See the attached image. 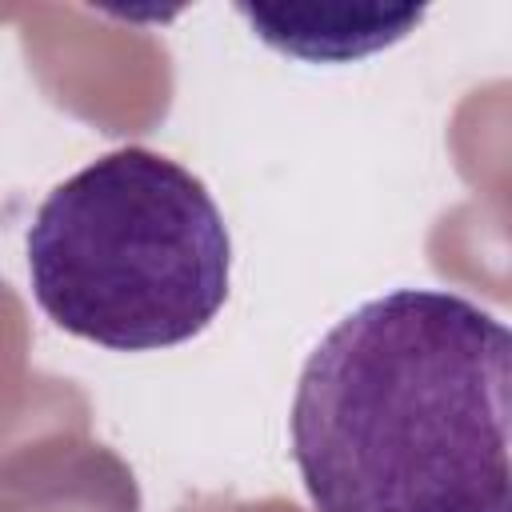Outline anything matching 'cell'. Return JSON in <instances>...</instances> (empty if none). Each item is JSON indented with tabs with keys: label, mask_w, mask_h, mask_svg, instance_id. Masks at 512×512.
Returning <instances> with one entry per match:
<instances>
[{
	"label": "cell",
	"mask_w": 512,
	"mask_h": 512,
	"mask_svg": "<svg viewBox=\"0 0 512 512\" xmlns=\"http://www.w3.org/2000/svg\"><path fill=\"white\" fill-rule=\"evenodd\" d=\"M232 236L184 164L128 144L60 180L28 224V280L68 336L156 352L200 336L228 300Z\"/></svg>",
	"instance_id": "2"
},
{
	"label": "cell",
	"mask_w": 512,
	"mask_h": 512,
	"mask_svg": "<svg viewBox=\"0 0 512 512\" xmlns=\"http://www.w3.org/2000/svg\"><path fill=\"white\" fill-rule=\"evenodd\" d=\"M288 440L316 512H512V324L444 288L364 300L304 360Z\"/></svg>",
	"instance_id": "1"
}]
</instances>
